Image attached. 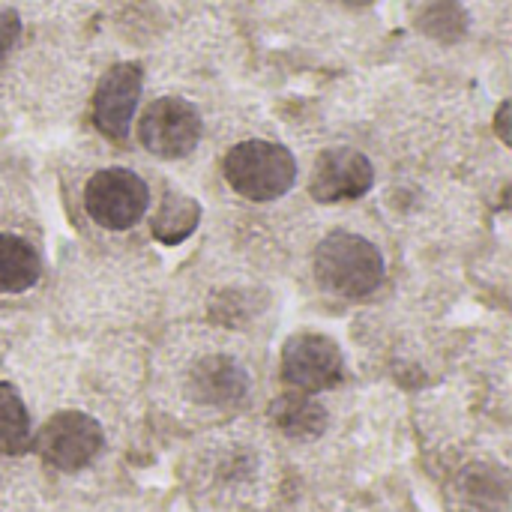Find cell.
<instances>
[{
    "label": "cell",
    "mask_w": 512,
    "mask_h": 512,
    "mask_svg": "<svg viewBox=\"0 0 512 512\" xmlns=\"http://www.w3.org/2000/svg\"><path fill=\"white\" fill-rule=\"evenodd\" d=\"M315 279L336 297H369L384 282V255L354 231H333L315 252Z\"/></svg>",
    "instance_id": "obj_1"
},
{
    "label": "cell",
    "mask_w": 512,
    "mask_h": 512,
    "mask_svg": "<svg viewBox=\"0 0 512 512\" xmlns=\"http://www.w3.org/2000/svg\"><path fill=\"white\" fill-rule=\"evenodd\" d=\"M222 174L228 186L249 201H276L297 180V162L282 144L249 138L234 144L222 159Z\"/></svg>",
    "instance_id": "obj_2"
},
{
    "label": "cell",
    "mask_w": 512,
    "mask_h": 512,
    "mask_svg": "<svg viewBox=\"0 0 512 512\" xmlns=\"http://www.w3.org/2000/svg\"><path fill=\"white\" fill-rule=\"evenodd\" d=\"M147 204H150V189L129 168H105L93 174L84 186L87 216L108 231L132 228L147 213Z\"/></svg>",
    "instance_id": "obj_3"
},
{
    "label": "cell",
    "mask_w": 512,
    "mask_h": 512,
    "mask_svg": "<svg viewBox=\"0 0 512 512\" xmlns=\"http://www.w3.org/2000/svg\"><path fill=\"white\" fill-rule=\"evenodd\" d=\"M105 438H102V426L81 414V411H63L54 414L36 435L33 447L39 453V459L63 474L81 471L87 468L99 450H102Z\"/></svg>",
    "instance_id": "obj_4"
},
{
    "label": "cell",
    "mask_w": 512,
    "mask_h": 512,
    "mask_svg": "<svg viewBox=\"0 0 512 512\" xmlns=\"http://www.w3.org/2000/svg\"><path fill=\"white\" fill-rule=\"evenodd\" d=\"M138 138L144 150L159 159L189 156L201 141V114L192 102L177 96H162L147 105L138 123Z\"/></svg>",
    "instance_id": "obj_5"
},
{
    "label": "cell",
    "mask_w": 512,
    "mask_h": 512,
    "mask_svg": "<svg viewBox=\"0 0 512 512\" xmlns=\"http://www.w3.org/2000/svg\"><path fill=\"white\" fill-rule=\"evenodd\" d=\"M342 375H345V357L333 339L318 333H300L285 342L282 378L291 390L312 396L336 387Z\"/></svg>",
    "instance_id": "obj_6"
},
{
    "label": "cell",
    "mask_w": 512,
    "mask_h": 512,
    "mask_svg": "<svg viewBox=\"0 0 512 512\" xmlns=\"http://www.w3.org/2000/svg\"><path fill=\"white\" fill-rule=\"evenodd\" d=\"M372 180H375L372 162L360 150L333 147L315 159L309 189L318 201L336 204V201H354L366 195L372 189Z\"/></svg>",
    "instance_id": "obj_7"
},
{
    "label": "cell",
    "mask_w": 512,
    "mask_h": 512,
    "mask_svg": "<svg viewBox=\"0 0 512 512\" xmlns=\"http://www.w3.org/2000/svg\"><path fill=\"white\" fill-rule=\"evenodd\" d=\"M141 66L135 63H117L111 66L99 87H96V99H93V120L99 126V132H105L108 138H126L138 99H141Z\"/></svg>",
    "instance_id": "obj_8"
},
{
    "label": "cell",
    "mask_w": 512,
    "mask_h": 512,
    "mask_svg": "<svg viewBox=\"0 0 512 512\" xmlns=\"http://www.w3.org/2000/svg\"><path fill=\"white\" fill-rule=\"evenodd\" d=\"M189 396L210 408H231L240 405L249 393V372L225 354L201 357L189 372Z\"/></svg>",
    "instance_id": "obj_9"
},
{
    "label": "cell",
    "mask_w": 512,
    "mask_h": 512,
    "mask_svg": "<svg viewBox=\"0 0 512 512\" xmlns=\"http://www.w3.org/2000/svg\"><path fill=\"white\" fill-rule=\"evenodd\" d=\"M270 420H273V426H276L282 435H288V438H294V441H312V438H318V435L324 432V426H327L324 408H321L318 402H312L309 393H300V390L279 396V399L270 405Z\"/></svg>",
    "instance_id": "obj_10"
},
{
    "label": "cell",
    "mask_w": 512,
    "mask_h": 512,
    "mask_svg": "<svg viewBox=\"0 0 512 512\" xmlns=\"http://www.w3.org/2000/svg\"><path fill=\"white\" fill-rule=\"evenodd\" d=\"M39 255L15 234H0V294H21L39 279Z\"/></svg>",
    "instance_id": "obj_11"
},
{
    "label": "cell",
    "mask_w": 512,
    "mask_h": 512,
    "mask_svg": "<svg viewBox=\"0 0 512 512\" xmlns=\"http://www.w3.org/2000/svg\"><path fill=\"white\" fill-rule=\"evenodd\" d=\"M30 447V417L15 387L0 384V456H18Z\"/></svg>",
    "instance_id": "obj_12"
},
{
    "label": "cell",
    "mask_w": 512,
    "mask_h": 512,
    "mask_svg": "<svg viewBox=\"0 0 512 512\" xmlns=\"http://www.w3.org/2000/svg\"><path fill=\"white\" fill-rule=\"evenodd\" d=\"M201 219V207L186 198V195H168L153 219V234L162 243H180L183 237H189L195 231Z\"/></svg>",
    "instance_id": "obj_13"
},
{
    "label": "cell",
    "mask_w": 512,
    "mask_h": 512,
    "mask_svg": "<svg viewBox=\"0 0 512 512\" xmlns=\"http://www.w3.org/2000/svg\"><path fill=\"white\" fill-rule=\"evenodd\" d=\"M417 27L438 42H459L468 30V15L456 0H432L417 15Z\"/></svg>",
    "instance_id": "obj_14"
},
{
    "label": "cell",
    "mask_w": 512,
    "mask_h": 512,
    "mask_svg": "<svg viewBox=\"0 0 512 512\" xmlns=\"http://www.w3.org/2000/svg\"><path fill=\"white\" fill-rule=\"evenodd\" d=\"M21 33V21L12 9H0V66L6 63V54L12 51L15 39Z\"/></svg>",
    "instance_id": "obj_15"
},
{
    "label": "cell",
    "mask_w": 512,
    "mask_h": 512,
    "mask_svg": "<svg viewBox=\"0 0 512 512\" xmlns=\"http://www.w3.org/2000/svg\"><path fill=\"white\" fill-rule=\"evenodd\" d=\"M507 117H510V102L501 105V114H498V132L504 141H510V126H507Z\"/></svg>",
    "instance_id": "obj_16"
},
{
    "label": "cell",
    "mask_w": 512,
    "mask_h": 512,
    "mask_svg": "<svg viewBox=\"0 0 512 512\" xmlns=\"http://www.w3.org/2000/svg\"><path fill=\"white\" fill-rule=\"evenodd\" d=\"M345 6H354V9H360V6H369V3H375V0H342Z\"/></svg>",
    "instance_id": "obj_17"
}]
</instances>
